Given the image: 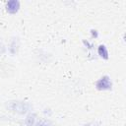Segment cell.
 <instances>
[{
  "instance_id": "cell-3",
  "label": "cell",
  "mask_w": 126,
  "mask_h": 126,
  "mask_svg": "<svg viewBox=\"0 0 126 126\" xmlns=\"http://www.w3.org/2000/svg\"><path fill=\"white\" fill-rule=\"evenodd\" d=\"M12 109L15 110V111L17 110L19 112H25V111H27L28 106L24 102H16V103H14V106L12 107Z\"/></svg>"
},
{
  "instance_id": "cell-1",
  "label": "cell",
  "mask_w": 126,
  "mask_h": 126,
  "mask_svg": "<svg viewBox=\"0 0 126 126\" xmlns=\"http://www.w3.org/2000/svg\"><path fill=\"white\" fill-rule=\"evenodd\" d=\"M95 86H96V88H97L98 90H108V89L111 88V82H110L109 78L105 76V77L100 78V79L96 82Z\"/></svg>"
},
{
  "instance_id": "cell-4",
  "label": "cell",
  "mask_w": 126,
  "mask_h": 126,
  "mask_svg": "<svg viewBox=\"0 0 126 126\" xmlns=\"http://www.w3.org/2000/svg\"><path fill=\"white\" fill-rule=\"evenodd\" d=\"M98 54L101 56V57H103V58H107V55H108V52H107V49H106V47L104 46V45H100L99 47H98Z\"/></svg>"
},
{
  "instance_id": "cell-2",
  "label": "cell",
  "mask_w": 126,
  "mask_h": 126,
  "mask_svg": "<svg viewBox=\"0 0 126 126\" xmlns=\"http://www.w3.org/2000/svg\"><path fill=\"white\" fill-rule=\"evenodd\" d=\"M19 2L18 1H9L8 3H7V11L8 12H10V13H16L17 11H18V9H19Z\"/></svg>"
}]
</instances>
